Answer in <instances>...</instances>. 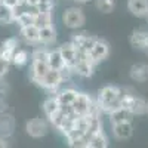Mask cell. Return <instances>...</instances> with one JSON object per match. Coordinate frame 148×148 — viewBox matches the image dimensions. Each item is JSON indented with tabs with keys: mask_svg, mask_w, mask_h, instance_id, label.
Segmentation results:
<instances>
[{
	"mask_svg": "<svg viewBox=\"0 0 148 148\" xmlns=\"http://www.w3.org/2000/svg\"><path fill=\"white\" fill-rule=\"evenodd\" d=\"M51 70L47 65V61H31V68H30V77L33 80V83L39 84L42 82V79L45 77V74Z\"/></svg>",
	"mask_w": 148,
	"mask_h": 148,
	"instance_id": "9",
	"label": "cell"
},
{
	"mask_svg": "<svg viewBox=\"0 0 148 148\" xmlns=\"http://www.w3.org/2000/svg\"><path fill=\"white\" fill-rule=\"evenodd\" d=\"M19 49V39L18 37H8L6 40H3L2 46H0V58H3L9 62H12L15 52Z\"/></svg>",
	"mask_w": 148,
	"mask_h": 148,
	"instance_id": "8",
	"label": "cell"
},
{
	"mask_svg": "<svg viewBox=\"0 0 148 148\" xmlns=\"http://www.w3.org/2000/svg\"><path fill=\"white\" fill-rule=\"evenodd\" d=\"M95 40H96V37H93V36H90L88 33H76V34L71 36V40L70 42L76 46L77 51L89 53V51L92 49Z\"/></svg>",
	"mask_w": 148,
	"mask_h": 148,
	"instance_id": "7",
	"label": "cell"
},
{
	"mask_svg": "<svg viewBox=\"0 0 148 148\" xmlns=\"http://www.w3.org/2000/svg\"><path fill=\"white\" fill-rule=\"evenodd\" d=\"M127 110L133 116H144V114H147V101L144 99L142 96L135 93L130 104L127 105Z\"/></svg>",
	"mask_w": 148,
	"mask_h": 148,
	"instance_id": "18",
	"label": "cell"
},
{
	"mask_svg": "<svg viewBox=\"0 0 148 148\" xmlns=\"http://www.w3.org/2000/svg\"><path fill=\"white\" fill-rule=\"evenodd\" d=\"M62 24L70 30H79L86 24V15L80 6H70L62 12Z\"/></svg>",
	"mask_w": 148,
	"mask_h": 148,
	"instance_id": "2",
	"label": "cell"
},
{
	"mask_svg": "<svg viewBox=\"0 0 148 148\" xmlns=\"http://www.w3.org/2000/svg\"><path fill=\"white\" fill-rule=\"evenodd\" d=\"M111 126H113V135L116 139L125 141L133 135L132 121H123V123H117V125H111Z\"/></svg>",
	"mask_w": 148,
	"mask_h": 148,
	"instance_id": "14",
	"label": "cell"
},
{
	"mask_svg": "<svg viewBox=\"0 0 148 148\" xmlns=\"http://www.w3.org/2000/svg\"><path fill=\"white\" fill-rule=\"evenodd\" d=\"M120 96H121V88L114 84H107L99 89L96 95V104L99 107L101 113L105 116H110L113 111L119 110L120 105Z\"/></svg>",
	"mask_w": 148,
	"mask_h": 148,
	"instance_id": "1",
	"label": "cell"
},
{
	"mask_svg": "<svg viewBox=\"0 0 148 148\" xmlns=\"http://www.w3.org/2000/svg\"><path fill=\"white\" fill-rule=\"evenodd\" d=\"M34 25L37 28H47V27H55L53 24V12H39L36 15Z\"/></svg>",
	"mask_w": 148,
	"mask_h": 148,
	"instance_id": "22",
	"label": "cell"
},
{
	"mask_svg": "<svg viewBox=\"0 0 148 148\" xmlns=\"http://www.w3.org/2000/svg\"><path fill=\"white\" fill-rule=\"evenodd\" d=\"M47 65H49V68H52V70H62L65 67L64 58H62V55H61L58 47L56 49H49Z\"/></svg>",
	"mask_w": 148,
	"mask_h": 148,
	"instance_id": "19",
	"label": "cell"
},
{
	"mask_svg": "<svg viewBox=\"0 0 148 148\" xmlns=\"http://www.w3.org/2000/svg\"><path fill=\"white\" fill-rule=\"evenodd\" d=\"M147 114H148V101H147Z\"/></svg>",
	"mask_w": 148,
	"mask_h": 148,
	"instance_id": "37",
	"label": "cell"
},
{
	"mask_svg": "<svg viewBox=\"0 0 148 148\" xmlns=\"http://www.w3.org/2000/svg\"><path fill=\"white\" fill-rule=\"evenodd\" d=\"M129 77L130 80L136 82V83H145L148 80V64L145 62L133 64L129 70Z\"/></svg>",
	"mask_w": 148,
	"mask_h": 148,
	"instance_id": "11",
	"label": "cell"
},
{
	"mask_svg": "<svg viewBox=\"0 0 148 148\" xmlns=\"http://www.w3.org/2000/svg\"><path fill=\"white\" fill-rule=\"evenodd\" d=\"M30 59H31V55L28 53L27 49H18V51L15 52V55H14V58H12L10 64L15 65L16 68H22L30 62Z\"/></svg>",
	"mask_w": 148,
	"mask_h": 148,
	"instance_id": "24",
	"label": "cell"
},
{
	"mask_svg": "<svg viewBox=\"0 0 148 148\" xmlns=\"http://www.w3.org/2000/svg\"><path fill=\"white\" fill-rule=\"evenodd\" d=\"M8 90H9L8 82L5 80V77H0V96H6Z\"/></svg>",
	"mask_w": 148,
	"mask_h": 148,
	"instance_id": "30",
	"label": "cell"
},
{
	"mask_svg": "<svg viewBox=\"0 0 148 148\" xmlns=\"http://www.w3.org/2000/svg\"><path fill=\"white\" fill-rule=\"evenodd\" d=\"M14 132H15V117L9 113L0 114V136L8 139L14 135Z\"/></svg>",
	"mask_w": 148,
	"mask_h": 148,
	"instance_id": "10",
	"label": "cell"
},
{
	"mask_svg": "<svg viewBox=\"0 0 148 148\" xmlns=\"http://www.w3.org/2000/svg\"><path fill=\"white\" fill-rule=\"evenodd\" d=\"M56 42V30L55 27H47L40 30V46H52Z\"/></svg>",
	"mask_w": 148,
	"mask_h": 148,
	"instance_id": "23",
	"label": "cell"
},
{
	"mask_svg": "<svg viewBox=\"0 0 148 148\" xmlns=\"http://www.w3.org/2000/svg\"><path fill=\"white\" fill-rule=\"evenodd\" d=\"M2 3L6 5L8 8H10V9H14V8L19 6V0H2Z\"/></svg>",
	"mask_w": 148,
	"mask_h": 148,
	"instance_id": "31",
	"label": "cell"
},
{
	"mask_svg": "<svg viewBox=\"0 0 148 148\" xmlns=\"http://www.w3.org/2000/svg\"><path fill=\"white\" fill-rule=\"evenodd\" d=\"M0 148H9V142H8L6 138L0 136Z\"/></svg>",
	"mask_w": 148,
	"mask_h": 148,
	"instance_id": "33",
	"label": "cell"
},
{
	"mask_svg": "<svg viewBox=\"0 0 148 148\" xmlns=\"http://www.w3.org/2000/svg\"><path fill=\"white\" fill-rule=\"evenodd\" d=\"M117 5V0H95V8L101 14H111Z\"/></svg>",
	"mask_w": 148,
	"mask_h": 148,
	"instance_id": "25",
	"label": "cell"
},
{
	"mask_svg": "<svg viewBox=\"0 0 148 148\" xmlns=\"http://www.w3.org/2000/svg\"><path fill=\"white\" fill-rule=\"evenodd\" d=\"M42 108H43L45 117H46V119H51V117L56 113V111L61 108V104L58 102V99H56L55 95H51L49 98H46V99H45Z\"/></svg>",
	"mask_w": 148,
	"mask_h": 148,
	"instance_id": "21",
	"label": "cell"
},
{
	"mask_svg": "<svg viewBox=\"0 0 148 148\" xmlns=\"http://www.w3.org/2000/svg\"><path fill=\"white\" fill-rule=\"evenodd\" d=\"M34 21H36V15L28 14V12H22V14L15 19V24H18V27H28V25H34Z\"/></svg>",
	"mask_w": 148,
	"mask_h": 148,
	"instance_id": "28",
	"label": "cell"
},
{
	"mask_svg": "<svg viewBox=\"0 0 148 148\" xmlns=\"http://www.w3.org/2000/svg\"><path fill=\"white\" fill-rule=\"evenodd\" d=\"M130 45L135 49L145 51L148 49V31L147 30H135L130 36Z\"/></svg>",
	"mask_w": 148,
	"mask_h": 148,
	"instance_id": "16",
	"label": "cell"
},
{
	"mask_svg": "<svg viewBox=\"0 0 148 148\" xmlns=\"http://www.w3.org/2000/svg\"><path fill=\"white\" fill-rule=\"evenodd\" d=\"M12 22H15V19H14V10L0 2V24H3V25H9V24H12Z\"/></svg>",
	"mask_w": 148,
	"mask_h": 148,
	"instance_id": "26",
	"label": "cell"
},
{
	"mask_svg": "<svg viewBox=\"0 0 148 148\" xmlns=\"http://www.w3.org/2000/svg\"><path fill=\"white\" fill-rule=\"evenodd\" d=\"M144 19H145V22H147V24H148V14H147V16H145V18H144Z\"/></svg>",
	"mask_w": 148,
	"mask_h": 148,
	"instance_id": "36",
	"label": "cell"
},
{
	"mask_svg": "<svg viewBox=\"0 0 148 148\" xmlns=\"http://www.w3.org/2000/svg\"><path fill=\"white\" fill-rule=\"evenodd\" d=\"M62 83H64V80H62V76H61V71L51 68V70L45 74V77L42 79V82L37 84V86H40L42 89H45V90H47V92L56 93Z\"/></svg>",
	"mask_w": 148,
	"mask_h": 148,
	"instance_id": "6",
	"label": "cell"
},
{
	"mask_svg": "<svg viewBox=\"0 0 148 148\" xmlns=\"http://www.w3.org/2000/svg\"><path fill=\"white\" fill-rule=\"evenodd\" d=\"M127 10L136 18H145L148 14V0H127Z\"/></svg>",
	"mask_w": 148,
	"mask_h": 148,
	"instance_id": "15",
	"label": "cell"
},
{
	"mask_svg": "<svg viewBox=\"0 0 148 148\" xmlns=\"http://www.w3.org/2000/svg\"><path fill=\"white\" fill-rule=\"evenodd\" d=\"M9 67H10V62L3 58H0V77H5L8 71H9Z\"/></svg>",
	"mask_w": 148,
	"mask_h": 148,
	"instance_id": "29",
	"label": "cell"
},
{
	"mask_svg": "<svg viewBox=\"0 0 148 148\" xmlns=\"http://www.w3.org/2000/svg\"><path fill=\"white\" fill-rule=\"evenodd\" d=\"M68 148H90L89 145H73V147H68Z\"/></svg>",
	"mask_w": 148,
	"mask_h": 148,
	"instance_id": "34",
	"label": "cell"
},
{
	"mask_svg": "<svg viewBox=\"0 0 148 148\" xmlns=\"http://www.w3.org/2000/svg\"><path fill=\"white\" fill-rule=\"evenodd\" d=\"M110 51H111V47H110L108 42L104 40V39H98V37H96V40H95L92 49L89 51V58H90V61L95 65H98V64L104 62V61L110 56Z\"/></svg>",
	"mask_w": 148,
	"mask_h": 148,
	"instance_id": "5",
	"label": "cell"
},
{
	"mask_svg": "<svg viewBox=\"0 0 148 148\" xmlns=\"http://www.w3.org/2000/svg\"><path fill=\"white\" fill-rule=\"evenodd\" d=\"M89 147L90 148H108V138H107V135L104 133V130L99 132V133H96L95 136L90 139Z\"/></svg>",
	"mask_w": 148,
	"mask_h": 148,
	"instance_id": "27",
	"label": "cell"
},
{
	"mask_svg": "<svg viewBox=\"0 0 148 148\" xmlns=\"http://www.w3.org/2000/svg\"><path fill=\"white\" fill-rule=\"evenodd\" d=\"M95 68H96V65L90 61L89 53L82 52V51H77L76 62H74V67H73L74 74H77V76H80V77L88 79V77H92V76H93Z\"/></svg>",
	"mask_w": 148,
	"mask_h": 148,
	"instance_id": "3",
	"label": "cell"
},
{
	"mask_svg": "<svg viewBox=\"0 0 148 148\" xmlns=\"http://www.w3.org/2000/svg\"><path fill=\"white\" fill-rule=\"evenodd\" d=\"M19 36L25 43L40 46V28H37L36 25H28V27L19 28Z\"/></svg>",
	"mask_w": 148,
	"mask_h": 148,
	"instance_id": "12",
	"label": "cell"
},
{
	"mask_svg": "<svg viewBox=\"0 0 148 148\" xmlns=\"http://www.w3.org/2000/svg\"><path fill=\"white\" fill-rule=\"evenodd\" d=\"M49 120L47 119H42V117H33L25 123V132L28 136L34 138V139H39L43 138L47 135L49 132Z\"/></svg>",
	"mask_w": 148,
	"mask_h": 148,
	"instance_id": "4",
	"label": "cell"
},
{
	"mask_svg": "<svg viewBox=\"0 0 148 148\" xmlns=\"http://www.w3.org/2000/svg\"><path fill=\"white\" fill-rule=\"evenodd\" d=\"M73 2H77V3H88L90 0H73Z\"/></svg>",
	"mask_w": 148,
	"mask_h": 148,
	"instance_id": "35",
	"label": "cell"
},
{
	"mask_svg": "<svg viewBox=\"0 0 148 148\" xmlns=\"http://www.w3.org/2000/svg\"><path fill=\"white\" fill-rule=\"evenodd\" d=\"M55 96L61 105H73V102L79 96V90H76L74 88H65V89L58 90Z\"/></svg>",
	"mask_w": 148,
	"mask_h": 148,
	"instance_id": "17",
	"label": "cell"
},
{
	"mask_svg": "<svg viewBox=\"0 0 148 148\" xmlns=\"http://www.w3.org/2000/svg\"><path fill=\"white\" fill-rule=\"evenodd\" d=\"M58 49H59L61 55H62V58H64L65 65L70 67V68H73L74 67V62H76V56H77L76 46H74L71 42H65V43L61 45Z\"/></svg>",
	"mask_w": 148,
	"mask_h": 148,
	"instance_id": "13",
	"label": "cell"
},
{
	"mask_svg": "<svg viewBox=\"0 0 148 148\" xmlns=\"http://www.w3.org/2000/svg\"><path fill=\"white\" fill-rule=\"evenodd\" d=\"M147 53H148V49H147Z\"/></svg>",
	"mask_w": 148,
	"mask_h": 148,
	"instance_id": "38",
	"label": "cell"
},
{
	"mask_svg": "<svg viewBox=\"0 0 148 148\" xmlns=\"http://www.w3.org/2000/svg\"><path fill=\"white\" fill-rule=\"evenodd\" d=\"M0 2H2V0H0Z\"/></svg>",
	"mask_w": 148,
	"mask_h": 148,
	"instance_id": "39",
	"label": "cell"
},
{
	"mask_svg": "<svg viewBox=\"0 0 148 148\" xmlns=\"http://www.w3.org/2000/svg\"><path fill=\"white\" fill-rule=\"evenodd\" d=\"M108 117H110V123H111V125H117V123H123V121H132L135 116L130 113L127 108L120 107L119 110L113 111Z\"/></svg>",
	"mask_w": 148,
	"mask_h": 148,
	"instance_id": "20",
	"label": "cell"
},
{
	"mask_svg": "<svg viewBox=\"0 0 148 148\" xmlns=\"http://www.w3.org/2000/svg\"><path fill=\"white\" fill-rule=\"evenodd\" d=\"M8 113V102L5 99V96H0V114Z\"/></svg>",
	"mask_w": 148,
	"mask_h": 148,
	"instance_id": "32",
	"label": "cell"
}]
</instances>
